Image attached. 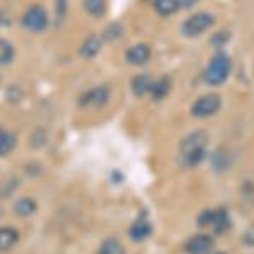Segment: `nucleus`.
Returning <instances> with one entry per match:
<instances>
[{
  "label": "nucleus",
  "mask_w": 254,
  "mask_h": 254,
  "mask_svg": "<svg viewBox=\"0 0 254 254\" xmlns=\"http://www.w3.org/2000/svg\"><path fill=\"white\" fill-rule=\"evenodd\" d=\"M171 90V80L168 76H163L158 81H153V87H151V95L154 100H163Z\"/></svg>",
  "instance_id": "dca6fc26"
},
{
  "label": "nucleus",
  "mask_w": 254,
  "mask_h": 254,
  "mask_svg": "<svg viewBox=\"0 0 254 254\" xmlns=\"http://www.w3.org/2000/svg\"><path fill=\"white\" fill-rule=\"evenodd\" d=\"M220 97L219 95H203L200 98H196L195 104L191 105V116L196 117V119H205V117H210L214 114L219 112L220 109Z\"/></svg>",
  "instance_id": "39448f33"
},
{
  "label": "nucleus",
  "mask_w": 254,
  "mask_h": 254,
  "mask_svg": "<svg viewBox=\"0 0 254 254\" xmlns=\"http://www.w3.org/2000/svg\"><path fill=\"white\" fill-rule=\"evenodd\" d=\"M85 10L93 17H102L107 10V0H85Z\"/></svg>",
  "instance_id": "f3484780"
},
{
  "label": "nucleus",
  "mask_w": 254,
  "mask_h": 254,
  "mask_svg": "<svg viewBox=\"0 0 254 254\" xmlns=\"http://www.w3.org/2000/svg\"><path fill=\"white\" fill-rule=\"evenodd\" d=\"M14 46L7 39L0 38V66H5L14 60Z\"/></svg>",
  "instance_id": "6ab92c4d"
},
{
  "label": "nucleus",
  "mask_w": 254,
  "mask_h": 254,
  "mask_svg": "<svg viewBox=\"0 0 254 254\" xmlns=\"http://www.w3.org/2000/svg\"><path fill=\"white\" fill-rule=\"evenodd\" d=\"M110 98V88L105 87V85H100V87H95L88 92H85L83 95L80 97L78 104L81 107H87V109H95V107H102L109 102Z\"/></svg>",
  "instance_id": "423d86ee"
},
{
  "label": "nucleus",
  "mask_w": 254,
  "mask_h": 254,
  "mask_svg": "<svg viewBox=\"0 0 254 254\" xmlns=\"http://www.w3.org/2000/svg\"><path fill=\"white\" fill-rule=\"evenodd\" d=\"M196 2H198V0H178V7H185V9H190V7H193Z\"/></svg>",
  "instance_id": "5701e85b"
},
{
  "label": "nucleus",
  "mask_w": 254,
  "mask_h": 254,
  "mask_svg": "<svg viewBox=\"0 0 254 254\" xmlns=\"http://www.w3.org/2000/svg\"><path fill=\"white\" fill-rule=\"evenodd\" d=\"M214 249V239L207 234H196L188 239L185 251L188 254H210Z\"/></svg>",
  "instance_id": "0eeeda50"
},
{
  "label": "nucleus",
  "mask_w": 254,
  "mask_h": 254,
  "mask_svg": "<svg viewBox=\"0 0 254 254\" xmlns=\"http://www.w3.org/2000/svg\"><path fill=\"white\" fill-rule=\"evenodd\" d=\"M227 39H229V34H227V32H225V31H220L219 34L215 36V38H212L210 43L214 44V46H222V44H224Z\"/></svg>",
  "instance_id": "4be33fe9"
},
{
  "label": "nucleus",
  "mask_w": 254,
  "mask_h": 254,
  "mask_svg": "<svg viewBox=\"0 0 254 254\" xmlns=\"http://www.w3.org/2000/svg\"><path fill=\"white\" fill-rule=\"evenodd\" d=\"M102 49V39L98 38V36H88L87 39L83 41V44L80 46V55L83 56V58H93V56H97V53Z\"/></svg>",
  "instance_id": "ddd939ff"
},
{
  "label": "nucleus",
  "mask_w": 254,
  "mask_h": 254,
  "mask_svg": "<svg viewBox=\"0 0 254 254\" xmlns=\"http://www.w3.org/2000/svg\"><path fill=\"white\" fill-rule=\"evenodd\" d=\"M151 87H153V78L149 75H137L134 76V80L130 81V88L132 92L136 93L137 97H142L146 95L147 92H151Z\"/></svg>",
  "instance_id": "4468645a"
},
{
  "label": "nucleus",
  "mask_w": 254,
  "mask_h": 254,
  "mask_svg": "<svg viewBox=\"0 0 254 254\" xmlns=\"http://www.w3.org/2000/svg\"><path fill=\"white\" fill-rule=\"evenodd\" d=\"M208 142V136L205 130H195L188 134L182 141L180 153H182V165L185 168H195L205 159V147Z\"/></svg>",
  "instance_id": "f257e3e1"
},
{
  "label": "nucleus",
  "mask_w": 254,
  "mask_h": 254,
  "mask_svg": "<svg viewBox=\"0 0 254 254\" xmlns=\"http://www.w3.org/2000/svg\"><path fill=\"white\" fill-rule=\"evenodd\" d=\"M154 9L159 15H171L178 10V0H154Z\"/></svg>",
  "instance_id": "a211bd4d"
},
{
  "label": "nucleus",
  "mask_w": 254,
  "mask_h": 254,
  "mask_svg": "<svg viewBox=\"0 0 254 254\" xmlns=\"http://www.w3.org/2000/svg\"><path fill=\"white\" fill-rule=\"evenodd\" d=\"M22 26L31 32H43L49 24V15L43 5H31L22 15Z\"/></svg>",
  "instance_id": "7ed1b4c3"
},
{
  "label": "nucleus",
  "mask_w": 254,
  "mask_h": 254,
  "mask_svg": "<svg viewBox=\"0 0 254 254\" xmlns=\"http://www.w3.org/2000/svg\"><path fill=\"white\" fill-rule=\"evenodd\" d=\"M151 58V48L147 44H136L130 49H127L126 53V60L129 61L134 66H142L146 64Z\"/></svg>",
  "instance_id": "6e6552de"
},
{
  "label": "nucleus",
  "mask_w": 254,
  "mask_h": 254,
  "mask_svg": "<svg viewBox=\"0 0 254 254\" xmlns=\"http://www.w3.org/2000/svg\"><path fill=\"white\" fill-rule=\"evenodd\" d=\"M215 22V17L208 12H198V14L191 15L190 19H187L182 26L183 34L188 38H196L202 32H205L207 29H210Z\"/></svg>",
  "instance_id": "20e7f679"
},
{
  "label": "nucleus",
  "mask_w": 254,
  "mask_h": 254,
  "mask_svg": "<svg viewBox=\"0 0 254 254\" xmlns=\"http://www.w3.org/2000/svg\"><path fill=\"white\" fill-rule=\"evenodd\" d=\"M231 58H229L225 53H219L215 55L212 61L208 63V66L205 68V73H203V80H205L207 85L210 87H219L222 85L225 80L231 75Z\"/></svg>",
  "instance_id": "f03ea898"
},
{
  "label": "nucleus",
  "mask_w": 254,
  "mask_h": 254,
  "mask_svg": "<svg viewBox=\"0 0 254 254\" xmlns=\"http://www.w3.org/2000/svg\"><path fill=\"white\" fill-rule=\"evenodd\" d=\"M151 232H153V225L147 219H137L136 222L130 225L129 229V237L132 241H136V243H142V241H146L147 237L151 236Z\"/></svg>",
  "instance_id": "1a4fd4ad"
},
{
  "label": "nucleus",
  "mask_w": 254,
  "mask_h": 254,
  "mask_svg": "<svg viewBox=\"0 0 254 254\" xmlns=\"http://www.w3.org/2000/svg\"><path fill=\"white\" fill-rule=\"evenodd\" d=\"M212 219H214V210H212V208H207V210H203L202 214L196 217V224H198L200 227H210Z\"/></svg>",
  "instance_id": "412c9836"
},
{
  "label": "nucleus",
  "mask_w": 254,
  "mask_h": 254,
  "mask_svg": "<svg viewBox=\"0 0 254 254\" xmlns=\"http://www.w3.org/2000/svg\"><path fill=\"white\" fill-rule=\"evenodd\" d=\"M15 144H17L15 134H12L10 130L0 129V156H7L10 151H14Z\"/></svg>",
  "instance_id": "2eb2a0df"
},
{
  "label": "nucleus",
  "mask_w": 254,
  "mask_h": 254,
  "mask_svg": "<svg viewBox=\"0 0 254 254\" xmlns=\"http://www.w3.org/2000/svg\"><path fill=\"white\" fill-rule=\"evenodd\" d=\"M19 232L14 227H0V253H7L17 244Z\"/></svg>",
  "instance_id": "9b49d317"
},
{
  "label": "nucleus",
  "mask_w": 254,
  "mask_h": 254,
  "mask_svg": "<svg viewBox=\"0 0 254 254\" xmlns=\"http://www.w3.org/2000/svg\"><path fill=\"white\" fill-rule=\"evenodd\" d=\"M231 215H229V212L225 210V208H217L214 210V219H212V231H214V234L217 236H222L224 232H227L229 229H231Z\"/></svg>",
  "instance_id": "9d476101"
},
{
  "label": "nucleus",
  "mask_w": 254,
  "mask_h": 254,
  "mask_svg": "<svg viewBox=\"0 0 254 254\" xmlns=\"http://www.w3.org/2000/svg\"><path fill=\"white\" fill-rule=\"evenodd\" d=\"M97 254H126V251L117 239L110 237V239H107L104 244L100 246V249L97 251Z\"/></svg>",
  "instance_id": "aec40b11"
},
{
  "label": "nucleus",
  "mask_w": 254,
  "mask_h": 254,
  "mask_svg": "<svg viewBox=\"0 0 254 254\" xmlns=\"http://www.w3.org/2000/svg\"><path fill=\"white\" fill-rule=\"evenodd\" d=\"M36 210H38V203H36V200L29 198V196H24V198H19L17 202L14 203V212H15V215L22 217V219L34 215V214H36Z\"/></svg>",
  "instance_id": "f8f14e48"
}]
</instances>
